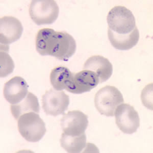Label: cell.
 I'll list each match as a JSON object with an SVG mask.
<instances>
[{"mask_svg": "<svg viewBox=\"0 0 153 153\" xmlns=\"http://www.w3.org/2000/svg\"><path fill=\"white\" fill-rule=\"evenodd\" d=\"M99 83V79L93 71L83 70L74 73L73 79L66 91L74 94L88 92Z\"/></svg>", "mask_w": 153, "mask_h": 153, "instance_id": "10", "label": "cell"}, {"mask_svg": "<svg viewBox=\"0 0 153 153\" xmlns=\"http://www.w3.org/2000/svg\"><path fill=\"white\" fill-rule=\"evenodd\" d=\"M74 73L65 66H57L54 68L50 74L51 83L57 91L68 88L71 84Z\"/></svg>", "mask_w": 153, "mask_h": 153, "instance_id": "15", "label": "cell"}, {"mask_svg": "<svg viewBox=\"0 0 153 153\" xmlns=\"http://www.w3.org/2000/svg\"><path fill=\"white\" fill-rule=\"evenodd\" d=\"M70 104L69 96L63 91L51 89L42 97V106L47 115L56 117L62 114Z\"/></svg>", "mask_w": 153, "mask_h": 153, "instance_id": "8", "label": "cell"}, {"mask_svg": "<svg viewBox=\"0 0 153 153\" xmlns=\"http://www.w3.org/2000/svg\"><path fill=\"white\" fill-rule=\"evenodd\" d=\"M88 125L87 115L79 110L68 112L61 120L63 133L68 135L75 136L84 134Z\"/></svg>", "mask_w": 153, "mask_h": 153, "instance_id": "9", "label": "cell"}, {"mask_svg": "<svg viewBox=\"0 0 153 153\" xmlns=\"http://www.w3.org/2000/svg\"><path fill=\"white\" fill-rule=\"evenodd\" d=\"M1 77L4 78L12 73L14 68L13 61L8 52L1 50Z\"/></svg>", "mask_w": 153, "mask_h": 153, "instance_id": "17", "label": "cell"}, {"mask_svg": "<svg viewBox=\"0 0 153 153\" xmlns=\"http://www.w3.org/2000/svg\"><path fill=\"white\" fill-rule=\"evenodd\" d=\"M61 146L68 153H79L85 148L86 136L85 133L79 136H70L63 133L60 139Z\"/></svg>", "mask_w": 153, "mask_h": 153, "instance_id": "16", "label": "cell"}, {"mask_svg": "<svg viewBox=\"0 0 153 153\" xmlns=\"http://www.w3.org/2000/svg\"><path fill=\"white\" fill-rule=\"evenodd\" d=\"M29 14L37 25L52 24L57 19L59 8L53 0H34L30 3Z\"/></svg>", "mask_w": 153, "mask_h": 153, "instance_id": "5", "label": "cell"}, {"mask_svg": "<svg viewBox=\"0 0 153 153\" xmlns=\"http://www.w3.org/2000/svg\"><path fill=\"white\" fill-rule=\"evenodd\" d=\"M108 36L112 45L119 50H129L135 46L139 39V32L136 27L132 32L118 34L108 29Z\"/></svg>", "mask_w": 153, "mask_h": 153, "instance_id": "13", "label": "cell"}, {"mask_svg": "<svg viewBox=\"0 0 153 153\" xmlns=\"http://www.w3.org/2000/svg\"><path fill=\"white\" fill-rule=\"evenodd\" d=\"M28 84L23 78L14 76L5 84L4 96L11 104H18L28 94Z\"/></svg>", "mask_w": 153, "mask_h": 153, "instance_id": "11", "label": "cell"}, {"mask_svg": "<svg viewBox=\"0 0 153 153\" xmlns=\"http://www.w3.org/2000/svg\"><path fill=\"white\" fill-rule=\"evenodd\" d=\"M83 70L93 71L99 79V83L106 82L113 73V66L109 60L100 55L89 58L84 63Z\"/></svg>", "mask_w": 153, "mask_h": 153, "instance_id": "12", "label": "cell"}, {"mask_svg": "<svg viewBox=\"0 0 153 153\" xmlns=\"http://www.w3.org/2000/svg\"><path fill=\"white\" fill-rule=\"evenodd\" d=\"M18 130L27 141H39L46 133L45 123L38 113L28 112L22 115L18 120Z\"/></svg>", "mask_w": 153, "mask_h": 153, "instance_id": "2", "label": "cell"}, {"mask_svg": "<svg viewBox=\"0 0 153 153\" xmlns=\"http://www.w3.org/2000/svg\"><path fill=\"white\" fill-rule=\"evenodd\" d=\"M23 32V25L17 18L11 16L1 18V50L8 51L9 45L19 39Z\"/></svg>", "mask_w": 153, "mask_h": 153, "instance_id": "6", "label": "cell"}, {"mask_svg": "<svg viewBox=\"0 0 153 153\" xmlns=\"http://www.w3.org/2000/svg\"><path fill=\"white\" fill-rule=\"evenodd\" d=\"M108 29L118 34L132 32L136 27L134 15L129 9L122 6H115L108 13Z\"/></svg>", "mask_w": 153, "mask_h": 153, "instance_id": "4", "label": "cell"}, {"mask_svg": "<svg viewBox=\"0 0 153 153\" xmlns=\"http://www.w3.org/2000/svg\"><path fill=\"white\" fill-rule=\"evenodd\" d=\"M11 113L14 118L18 120L22 115L28 112H39V104L36 96L31 93L28 92L24 99L16 104L10 106Z\"/></svg>", "mask_w": 153, "mask_h": 153, "instance_id": "14", "label": "cell"}, {"mask_svg": "<svg viewBox=\"0 0 153 153\" xmlns=\"http://www.w3.org/2000/svg\"><path fill=\"white\" fill-rule=\"evenodd\" d=\"M94 102L96 108L101 114L113 117L115 109L124 103V100L118 89L112 86H106L97 91Z\"/></svg>", "mask_w": 153, "mask_h": 153, "instance_id": "3", "label": "cell"}, {"mask_svg": "<svg viewBox=\"0 0 153 153\" xmlns=\"http://www.w3.org/2000/svg\"><path fill=\"white\" fill-rule=\"evenodd\" d=\"M115 122L123 132L132 134L136 132L140 126V118L137 112L128 104L120 105L114 112Z\"/></svg>", "mask_w": 153, "mask_h": 153, "instance_id": "7", "label": "cell"}, {"mask_svg": "<svg viewBox=\"0 0 153 153\" xmlns=\"http://www.w3.org/2000/svg\"><path fill=\"white\" fill-rule=\"evenodd\" d=\"M36 48L42 56H53L60 60L68 61L76 52V42L66 32L44 28L37 34Z\"/></svg>", "mask_w": 153, "mask_h": 153, "instance_id": "1", "label": "cell"}]
</instances>
